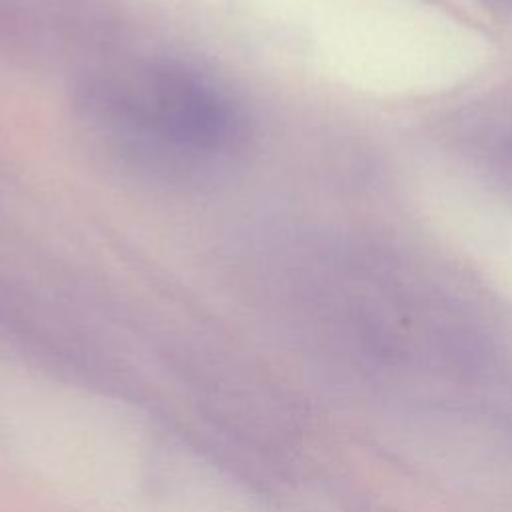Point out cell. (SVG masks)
<instances>
[{
	"instance_id": "obj_1",
	"label": "cell",
	"mask_w": 512,
	"mask_h": 512,
	"mask_svg": "<svg viewBox=\"0 0 512 512\" xmlns=\"http://www.w3.org/2000/svg\"><path fill=\"white\" fill-rule=\"evenodd\" d=\"M74 108L120 164L164 180L208 178L244 150L242 104L210 72L176 56H136L84 74Z\"/></svg>"
}]
</instances>
